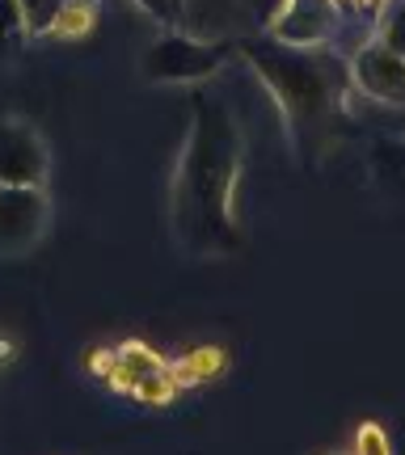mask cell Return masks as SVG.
I'll return each mask as SVG.
<instances>
[{
	"label": "cell",
	"mask_w": 405,
	"mask_h": 455,
	"mask_svg": "<svg viewBox=\"0 0 405 455\" xmlns=\"http://www.w3.org/2000/svg\"><path fill=\"white\" fill-rule=\"evenodd\" d=\"M237 181H241V127L215 93L190 98V131L169 186L174 236L195 258H228L241 249L237 224Z\"/></svg>",
	"instance_id": "1"
},
{
	"label": "cell",
	"mask_w": 405,
	"mask_h": 455,
	"mask_svg": "<svg viewBox=\"0 0 405 455\" xmlns=\"http://www.w3.org/2000/svg\"><path fill=\"white\" fill-rule=\"evenodd\" d=\"M249 64L262 72V81L271 84V93L279 98L288 127L292 131H312L329 123V114L342 106V72L346 64L338 60V51L321 47H266V43H245Z\"/></svg>",
	"instance_id": "2"
},
{
	"label": "cell",
	"mask_w": 405,
	"mask_h": 455,
	"mask_svg": "<svg viewBox=\"0 0 405 455\" xmlns=\"http://www.w3.org/2000/svg\"><path fill=\"white\" fill-rule=\"evenodd\" d=\"M228 55H232V43H198L190 34L169 30L144 51V76L157 84L211 81Z\"/></svg>",
	"instance_id": "3"
},
{
	"label": "cell",
	"mask_w": 405,
	"mask_h": 455,
	"mask_svg": "<svg viewBox=\"0 0 405 455\" xmlns=\"http://www.w3.org/2000/svg\"><path fill=\"white\" fill-rule=\"evenodd\" d=\"M114 392L123 396H135L144 405H169L178 396V379H174V367L165 363L152 346L144 341H123L110 350V367L101 375Z\"/></svg>",
	"instance_id": "4"
},
{
	"label": "cell",
	"mask_w": 405,
	"mask_h": 455,
	"mask_svg": "<svg viewBox=\"0 0 405 455\" xmlns=\"http://www.w3.org/2000/svg\"><path fill=\"white\" fill-rule=\"evenodd\" d=\"M51 198L47 186H0V253L21 258L47 236Z\"/></svg>",
	"instance_id": "5"
},
{
	"label": "cell",
	"mask_w": 405,
	"mask_h": 455,
	"mask_svg": "<svg viewBox=\"0 0 405 455\" xmlns=\"http://www.w3.org/2000/svg\"><path fill=\"white\" fill-rule=\"evenodd\" d=\"M47 140L26 118H0V186H47Z\"/></svg>",
	"instance_id": "6"
},
{
	"label": "cell",
	"mask_w": 405,
	"mask_h": 455,
	"mask_svg": "<svg viewBox=\"0 0 405 455\" xmlns=\"http://www.w3.org/2000/svg\"><path fill=\"white\" fill-rule=\"evenodd\" d=\"M271 21V38L283 47H325L338 38V4L334 0H283Z\"/></svg>",
	"instance_id": "7"
},
{
	"label": "cell",
	"mask_w": 405,
	"mask_h": 455,
	"mask_svg": "<svg viewBox=\"0 0 405 455\" xmlns=\"http://www.w3.org/2000/svg\"><path fill=\"white\" fill-rule=\"evenodd\" d=\"M351 81L359 84V93H368L372 101L385 106H405V55L385 47V43H363L351 60Z\"/></svg>",
	"instance_id": "8"
},
{
	"label": "cell",
	"mask_w": 405,
	"mask_h": 455,
	"mask_svg": "<svg viewBox=\"0 0 405 455\" xmlns=\"http://www.w3.org/2000/svg\"><path fill=\"white\" fill-rule=\"evenodd\" d=\"M174 367V379H178V388H203L211 379H220L228 367V355L220 346H198L190 355H182L178 363H169Z\"/></svg>",
	"instance_id": "9"
},
{
	"label": "cell",
	"mask_w": 405,
	"mask_h": 455,
	"mask_svg": "<svg viewBox=\"0 0 405 455\" xmlns=\"http://www.w3.org/2000/svg\"><path fill=\"white\" fill-rule=\"evenodd\" d=\"M68 0H17V13H21V30L26 38H43L51 34V21L60 17Z\"/></svg>",
	"instance_id": "10"
},
{
	"label": "cell",
	"mask_w": 405,
	"mask_h": 455,
	"mask_svg": "<svg viewBox=\"0 0 405 455\" xmlns=\"http://www.w3.org/2000/svg\"><path fill=\"white\" fill-rule=\"evenodd\" d=\"M93 30V9H89V0H68L60 17L51 21V34L55 38H85V34Z\"/></svg>",
	"instance_id": "11"
},
{
	"label": "cell",
	"mask_w": 405,
	"mask_h": 455,
	"mask_svg": "<svg viewBox=\"0 0 405 455\" xmlns=\"http://www.w3.org/2000/svg\"><path fill=\"white\" fill-rule=\"evenodd\" d=\"M135 4H140L157 26H165V30H174L182 17H186V0H135Z\"/></svg>",
	"instance_id": "12"
},
{
	"label": "cell",
	"mask_w": 405,
	"mask_h": 455,
	"mask_svg": "<svg viewBox=\"0 0 405 455\" xmlns=\"http://www.w3.org/2000/svg\"><path fill=\"white\" fill-rule=\"evenodd\" d=\"M26 38L21 30V13H17V0H0V47L17 51V43Z\"/></svg>",
	"instance_id": "13"
},
{
	"label": "cell",
	"mask_w": 405,
	"mask_h": 455,
	"mask_svg": "<svg viewBox=\"0 0 405 455\" xmlns=\"http://www.w3.org/2000/svg\"><path fill=\"white\" fill-rule=\"evenodd\" d=\"M389 435H385V426L380 422H363L355 435V451L359 455H389Z\"/></svg>",
	"instance_id": "14"
},
{
	"label": "cell",
	"mask_w": 405,
	"mask_h": 455,
	"mask_svg": "<svg viewBox=\"0 0 405 455\" xmlns=\"http://www.w3.org/2000/svg\"><path fill=\"white\" fill-rule=\"evenodd\" d=\"M17 358V341H9V338H0V367H9Z\"/></svg>",
	"instance_id": "15"
},
{
	"label": "cell",
	"mask_w": 405,
	"mask_h": 455,
	"mask_svg": "<svg viewBox=\"0 0 405 455\" xmlns=\"http://www.w3.org/2000/svg\"><path fill=\"white\" fill-rule=\"evenodd\" d=\"M351 4H363V9H376L380 0H351Z\"/></svg>",
	"instance_id": "16"
},
{
	"label": "cell",
	"mask_w": 405,
	"mask_h": 455,
	"mask_svg": "<svg viewBox=\"0 0 405 455\" xmlns=\"http://www.w3.org/2000/svg\"><path fill=\"white\" fill-rule=\"evenodd\" d=\"M334 4H346V0H334Z\"/></svg>",
	"instance_id": "17"
},
{
	"label": "cell",
	"mask_w": 405,
	"mask_h": 455,
	"mask_svg": "<svg viewBox=\"0 0 405 455\" xmlns=\"http://www.w3.org/2000/svg\"><path fill=\"white\" fill-rule=\"evenodd\" d=\"M401 152H405V148H401Z\"/></svg>",
	"instance_id": "18"
}]
</instances>
